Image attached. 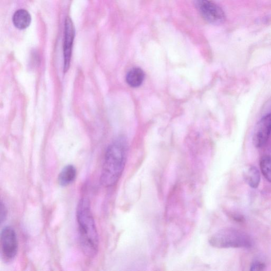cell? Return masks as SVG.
I'll return each mask as SVG.
<instances>
[{"label":"cell","instance_id":"obj_1","mask_svg":"<svg viewBox=\"0 0 271 271\" xmlns=\"http://www.w3.org/2000/svg\"><path fill=\"white\" fill-rule=\"evenodd\" d=\"M80 246L86 257L93 259L97 255L99 239L91 205L86 198H82L77 209Z\"/></svg>","mask_w":271,"mask_h":271},{"label":"cell","instance_id":"obj_2","mask_svg":"<svg viewBox=\"0 0 271 271\" xmlns=\"http://www.w3.org/2000/svg\"><path fill=\"white\" fill-rule=\"evenodd\" d=\"M127 145L123 139H118L108 147L105 153L100 176L105 187H111L118 182L125 167Z\"/></svg>","mask_w":271,"mask_h":271},{"label":"cell","instance_id":"obj_3","mask_svg":"<svg viewBox=\"0 0 271 271\" xmlns=\"http://www.w3.org/2000/svg\"><path fill=\"white\" fill-rule=\"evenodd\" d=\"M209 243L218 249H249L253 246V241L248 234L230 228L216 232L210 238Z\"/></svg>","mask_w":271,"mask_h":271},{"label":"cell","instance_id":"obj_4","mask_svg":"<svg viewBox=\"0 0 271 271\" xmlns=\"http://www.w3.org/2000/svg\"><path fill=\"white\" fill-rule=\"evenodd\" d=\"M18 242L16 232L10 227H5L1 233L2 257L6 263L12 262L16 257Z\"/></svg>","mask_w":271,"mask_h":271},{"label":"cell","instance_id":"obj_5","mask_svg":"<svg viewBox=\"0 0 271 271\" xmlns=\"http://www.w3.org/2000/svg\"><path fill=\"white\" fill-rule=\"evenodd\" d=\"M195 8L207 22L218 25L224 22V12L219 6L209 0H195Z\"/></svg>","mask_w":271,"mask_h":271},{"label":"cell","instance_id":"obj_6","mask_svg":"<svg viewBox=\"0 0 271 271\" xmlns=\"http://www.w3.org/2000/svg\"><path fill=\"white\" fill-rule=\"evenodd\" d=\"M271 134V114L263 118L256 125L253 135V143L257 148H261L267 143Z\"/></svg>","mask_w":271,"mask_h":271},{"label":"cell","instance_id":"obj_7","mask_svg":"<svg viewBox=\"0 0 271 271\" xmlns=\"http://www.w3.org/2000/svg\"><path fill=\"white\" fill-rule=\"evenodd\" d=\"M75 37V28L72 20L67 17L65 21L64 40L63 44V53L64 58V72L66 73L69 69L73 41Z\"/></svg>","mask_w":271,"mask_h":271},{"label":"cell","instance_id":"obj_8","mask_svg":"<svg viewBox=\"0 0 271 271\" xmlns=\"http://www.w3.org/2000/svg\"><path fill=\"white\" fill-rule=\"evenodd\" d=\"M77 171L72 165H68L60 172L58 182L61 187H67L74 183L77 177Z\"/></svg>","mask_w":271,"mask_h":271},{"label":"cell","instance_id":"obj_9","mask_svg":"<svg viewBox=\"0 0 271 271\" xmlns=\"http://www.w3.org/2000/svg\"><path fill=\"white\" fill-rule=\"evenodd\" d=\"M13 25L17 28L23 30L27 28L32 22L31 14L26 10L20 9L14 13L12 18Z\"/></svg>","mask_w":271,"mask_h":271},{"label":"cell","instance_id":"obj_10","mask_svg":"<svg viewBox=\"0 0 271 271\" xmlns=\"http://www.w3.org/2000/svg\"><path fill=\"white\" fill-rule=\"evenodd\" d=\"M245 183L253 189L257 188L260 185L261 175L259 170L255 167H250L243 173Z\"/></svg>","mask_w":271,"mask_h":271},{"label":"cell","instance_id":"obj_11","mask_svg":"<svg viewBox=\"0 0 271 271\" xmlns=\"http://www.w3.org/2000/svg\"><path fill=\"white\" fill-rule=\"evenodd\" d=\"M145 78L143 71L139 67L131 69L126 75V81L132 87H138L143 83Z\"/></svg>","mask_w":271,"mask_h":271},{"label":"cell","instance_id":"obj_12","mask_svg":"<svg viewBox=\"0 0 271 271\" xmlns=\"http://www.w3.org/2000/svg\"><path fill=\"white\" fill-rule=\"evenodd\" d=\"M260 164L262 173L271 184V156H264L262 157Z\"/></svg>","mask_w":271,"mask_h":271},{"label":"cell","instance_id":"obj_13","mask_svg":"<svg viewBox=\"0 0 271 271\" xmlns=\"http://www.w3.org/2000/svg\"><path fill=\"white\" fill-rule=\"evenodd\" d=\"M265 264L259 260L255 261L251 265L250 270L252 271H261L265 269Z\"/></svg>","mask_w":271,"mask_h":271},{"label":"cell","instance_id":"obj_14","mask_svg":"<svg viewBox=\"0 0 271 271\" xmlns=\"http://www.w3.org/2000/svg\"><path fill=\"white\" fill-rule=\"evenodd\" d=\"M8 211L6 205L2 201L1 204V214H0V220H1V223H3L6 219L7 217Z\"/></svg>","mask_w":271,"mask_h":271}]
</instances>
